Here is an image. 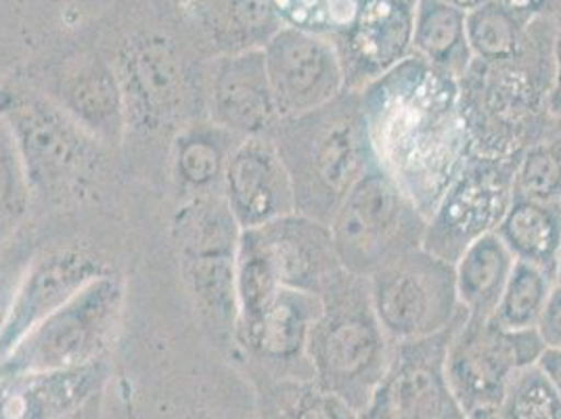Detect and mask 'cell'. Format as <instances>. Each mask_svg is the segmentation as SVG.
Segmentation results:
<instances>
[{"label": "cell", "instance_id": "cell-28", "mask_svg": "<svg viewBox=\"0 0 561 419\" xmlns=\"http://www.w3.org/2000/svg\"><path fill=\"white\" fill-rule=\"evenodd\" d=\"M526 30L528 22L519 20L501 0H484L468 11L469 47L478 59L512 57L524 45Z\"/></svg>", "mask_w": 561, "mask_h": 419}, {"label": "cell", "instance_id": "cell-35", "mask_svg": "<svg viewBox=\"0 0 561 419\" xmlns=\"http://www.w3.org/2000/svg\"><path fill=\"white\" fill-rule=\"evenodd\" d=\"M540 372L561 395V349H545L537 361Z\"/></svg>", "mask_w": 561, "mask_h": 419}, {"label": "cell", "instance_id": "cell-25", "mask_svg": "<svg viewBox=\"0 0 561 419\" xmlns=\"http://www.w3.org/2000/svg\"><path fill=\"white\" fill-rule=\"evenodd\" d=\"M515 195L561 202V117L549 116L517 156Z\"/></svg>", "mask_w": 561, "mask_h": 419}, {"label": "cell", "instance_id": "cell-5", "mask_svg": "<svg viewBox=\"0 0 561 419\" xmlns=\"http://www.w3.org/2000/svg\"><path fill=\"white\" fill-rule=\"evenodd\" d=\"M0 117L24 163L30 191L64 202L91 185L101 154L93 133L68 110L34 91L2 93Z\"/></svg>", "mask_w": 561, "mask_h": 419}, {"label": "cell", "instance_id": "cell-34", "mask_svg": "<svg viewBox=\"0 0 561 419\" xmlns=\"http://www.w3.org/2000/svg\"><path fill=\"white\" fill-rule=\"evenodd\" d=\"M524 22L537 18H551L561 27V0H501Z\"/></svg>", "mask_w": 561, "mask_h": 419}, {"label": "cell", "instance_id": "cell-29", "mask_svg": "<svg viewBox=\"0 0 561 419\" xmlns=\"http://www.w3.org/2000/svg\"><path fill=\"white\" fill-rule=\"evenodd\" d=\"M503 403L507 419H561V395L537 363L515 373Z\"/></svg>", "mask_w": 561, "mask_h": 419}, {"label": "cell", "instance_id": "cell-11", "mask_svg": "<svg viewBox=\"0 0 561 419\" xmlns=\"http://www.w3.org/2000/svg\"><path fill=\"white\" fill-rule=\"evenodd\" d=\"M466 317L436 336L394 344L388 372L371 396L375 419L459 418L446 377V350Z\"/></svg>", "mask_w": 561, "mask_h": 419}, {"label": "cell", "instance_id": "cell-7", "mask_svg": "<svg viewBox=\"0 0 561 419\" xmlns=\"http://www.w3.org/2000/svg\"><path fill=\"white\" fill-rule=\"evenodd\" d=\"M367 281L377 319L394 344L436 336L468 313L457 296L455 264L423 246L394 258Z\"/></svg>", "mask_w": 561, "mask_h": 419}, {"label": "cell", "instance_id": "cell-39", "mask_svg": "<svg viewBox=\"0 0 561 419\" xmlns=\"http://www.w3.org/2000/svg\"><path fill=\"white\" fill-rule=\"evenodd\" d=\"M397 2L404 4V7H411V9H415V2H417V0H397Z\"/></svg>", "mask_w": 561, "mask_h": 419}, {"label": "cell", "instance_id": "cell-9", "mask_svg": "<svg viewBox=\"0 0 561 419\" xmlns=\"http://www.w3.org/2000/svg\"><path fill=\"white\" fill-rule=\"evenodd\" d=\"M545 344L537 329H507L492 319L466 317L446 350V377L463 405L489 409L515 373L535 365Z\"/></svg>", "mask_w": 561, "mask_h": 419}, {"label": "cell", "instance_id": "cell-6", "mask_svg": "<svg viewBox=\"0 0 561 419\" xmlns=\"http://www.w3.org/2000/svg\"><path fill=\"white\" fill-rule=\"evenodd\" d=\"M427 218L375 163L352 186L329 223L344 271L371 278L375 271L423 246Z\"/></svg>", "mask_w": 561, "mask_h": 419}, {"label": "cell", "instance_id": "cell-3", "mask_svg": "<svg viewBox=\"0 0 561 419\" xmlns=\"http://www.w3.org/2000/svg\"><path fill=\"white\" fill-rule=\"evenodd\" d=\"M271 139L294 186L296 212L325 225L375 166L360 93L344 91L312 112L280 117Z\"/></svg>", "mask_w": 561, "mask_h": 419}, {"label": "cell", "instance_id": "cell-18", "mask_svg": "<svg viewBox=\"0 0 561 419\" xmlns=\"http://www.w3.org/2000/svg\"><path fill=\"white\" fill-rule=\"evenodd\" d=\"M214 124L239 139L271 137L279 124L262 48L225 55L211 84Z\"/></svg>", "mask_w": 561, "mask_h": 419}, {"label": "cell", "instance_id": "cell-13", "mask_svg": "<svg viewBox=\"0 0 561 419\" xmlns=\"http://www.w3.org/2000/svg\"><path fill=\"white\" fill-rule=\"evenodd\" d=\"M122 290L110 275L91 281L59 310L48 315L13 349L27 365L73 367L87 363L116 326Z\"/></svg>", "mask_w": 561, "mask_h": 419}, {"label": "cell", "instance_id": "cell-31", "mask_svg": "<svg viewBox=\"0 0 561 419\" xmlns=\"http://www.w3.org/2000/svg\"><path fill=\"white\" fill-rule=\"evenodd\" d=\"M30 200L24 163L9 126L0 117V239L22 223Z\"/></svg>", "mask_w": 561, "mask_h": 419}, {"label": "cell", "instance_id": "cell-12", "mask_svg": "<svg viewBox=\"0 0 561 419\" xmlns=\"http://www.w3.org/2000/svg\"><path fill=\"white\" fill-rule=\"evenodd\" d=\"M262 53L280 117L312 112L346 91L331 36L283 25Z\"/></svg>", "mask_w": 561, "mask_h": 419}, {"label": "cell", "instance_id": "cell-8", "mask_svg": "<svg viewBox=\"0 0 561 419\" xmlns=\"http://www.w3.org/2000/svg\"><path fill=\"white\" fill-rule=\"evenodd\" d=\"M515 158L473 154L430 214L423 248L455 264L469 246L496 234L515 197Z\"/></svg>", "mask_w": 561, "mask_h": 419}, {"label": "cell", "instance_id": "cell-27", "mask_svg": "<svg viewBox=\"0 0 561 419\" xmlns=\"http://www.w3.org/2000/svg\"><path fill=\"white\" fill-rule=\"evenodd\" d=\"M556 287V275L538 269L535 264L515 260L512 278L492 313V321L507 329H537L538 319L545 310L551 292Z\"/></svg>", "mask_w": 561, "mask_h": 419}, {"label": "cell", "instance_id": "cell-30", "mask_svg": "<svg viewBox=\"0 0 561 419\" xmlns=\"http://www.w3.org/2000/svg\"><path fill=\"white\" fill-rule=\"evenodd\" d=\"M369 0H273L283 25L333 36L356 20Z\"/></svg>", "mask_w": 561, "mask_h": 419}, {"label": "cell", "instance_id": "cell-1", "mask_svg": "<svg viewBox=\"0 0 561 419\" xmlns=\"http://www.w3.org/2000/svg\"><path fill=\"white\" fill-rule=\"evenodd\" d=\"M360 105L377 168L430 218L471 156L459 80L409 55L360 91Z\"/></svg>", "mask_w": 561, "mask_h": 419}, {"label": "cell", "instance_id": "cell-20", "mask_svg": "<svg viewBox=\"0 0 561 419\" xmlns=\"http://www.w3.org/2000/svg\"><path fill=\"white\" fill-rule=\"evenodd\" d=\"M122 97L142 124H158L176 114L181 103V66L164 43H145L122 61Z\"/></svg>", "mask_w": 561, "mask_h": 419}, {"label": "cell", "instance_id": "cell-2", "mask_svg": "<svg viewBox=\"0 0 561 419\" xmlns=\"http://www.w3.org/2000/svg\"><path fill=\"white\" fill-rule=\"evenodd\" d=\"M561 27L551 18L528 22L522 48L505 59L473 57L459 78L461 116L471 151L515 158L537 137L549 112Z\"/></svg>", "mask_w": 561, "mask_h": 419}, {"label": "cell", "instance_id": "cell-16", "mask_svg": "<svg viewBox=\"0 0 561 419\" xmlns=\"http://www.w3.org/2000/svg\"><path fill=\"white\" fill-rule=\"evenodd\" d=\"M413 9L397 0H369L356 20L333 34L344 87L360 93L411 55Z\"/></svg>", "mask_w": 561, "mask_h": 419}, {"label": "cell", "instance_id": "cell-33", "mask_svg": "<svg viewBox=\"0 0 561 419\" xmlns=\"http://www.w3.org/2000/svg\"><path fill=\"white\" fill-rule=\"evenodd\" d=\"M537 333L545 349H561V285L558 283L538 319Z\"/></svg>", "mask_w": 561, "mask_h": 419}, {"label": "cell", "instance_id": "cell-19", "mask_svg": "<svg viewBox=\"0 0 561 419\" xmlns=\"http://www.w3.org/2000/svg\"><path fill=\"white\" fill-rule=\"evenodd\" d=\"M319 313L321 298L280 287L277 296L262 308L257 317L237 327L245 344L257 356L271 363H306L312 367L308 342Z\"/></svg>", "mask_w": 561, "mask_h": 419}, {"label": "cell", "instance_id": "cell-26", "mask_svg": "<svg viewBox=\"0 0 561 419\" xmlns=\"http://www.w3.org/2000/svg\"><path fill=\"white\" fill-rule=\"evenodd\" d=\"M280 27L273 0H214V32L227 55L264 48Z\"/></svg>", "mask_w": 561, "mask_h": 419}, {"label": "cell", "instance_id": "cell-38", "mask_svg": "<svg viewBox=\"0 0 561 419\" xmlns=\"http://www.w3.org/2000/svg\"><path fill=\"white\" fill-rule=\"evenodd\" d=\"M556 283L561 285V252L560 258H558V267H556Z\"/></svg>", "mask_w": 561, "mask_h": 419}, {"label": "cell", "instance_id": "cell-23", "mask_svg": "<svg viewBox=\"0 0 561 419\" xmlns=\"http://www.w3.org/2000/svg\"><path fill=\"white\" fill-rule=\"evenodd\" d=\"M514 267V254L496 234L469 246L463 257L455 262L457 296L469 317L491 319Z\"/></svg>", "mask_w": 561, "mask_h": 419}, {"label": "cell", "instance_id": "cell-14", "mask_svg": "<svg viewBox=\"0 0 561 419\" xmlns=\"http://www.w3.org/2000/svg\"><path fill=\"white\" fill-rule=\"evenodd\" d=\"M280 287L321 298L344 269L335 252L331 229L300 212L248 229Z\"/></svg>", "mask_w": 561, "mask_h": 419}, {"label": "cell", "instance_id": "cell-4", "mask_svg": "<svg viewBox=\"0 0 561 419\" xmlns=\"http://www.w3.org/2000/svg\"><path fill=\"white\" fill-rule=\"evenodd\" d=\"M394 342L377 319L369 281L342 271L321 296L310 331L312 370L329 390L351 405H365L392 361Z\"/></svg>", "mask_w": 561, "mask_h": 419}, {"label": "cell", "instance_id": "cell-24", "mask_svg": "<svg viewBox=\"0 0 561 419\" xmlns=\"http://www.w3.org/2000/svg\"><path fill=\"white\" fill-rule=\"evenodd\" d=\"M93 382L94 370L91 365L27 375L11 388L2 414L7 419L55 418L82 400Z\"/></svg>", "mask_w": 561, "mask_h": 419}, {"label": "cell", "instance_id": "cell-37", "mask_svg": "<svg viewBox=\"0 0 561 419\" xmlns=\"http://www.w3.org/2000/svg\"><path fill=\"white\" fill-rule=\"evenodd\" d=\"M448 2H453V4H457V7H461V9H473V7H478L480 2H484V0H448Z\"/></svg>", "mask_w": 561, "mask_h": 419}, {"label": "cell", "instance_id": "cell-22", "mask_svg": "<svg viewBox=\"0 0 561 419\" xmlns=\"http://www.w3.org/2000/svg\"><path fill=\"white\" fill-rule=\"evenodd\" d=\"M496 235L515 260L553 273L561 252V202L514 197Z\"/></svg>", "mask_w": 561, "mask_h": 419}, {"label": "cell", "instance_id": "cell-36", "mask_svg": "<svg viewBox=\"0 0 561 419\" xmlns=\"http://www.w3.org/2000/svg\"><path fill=\"white\" fill-rule=\"evenodd\" d=\"M549 112L551 116L561 117V38L556 50V76L549 93Z\"/></svg>", "mask_w": 561, "mask_h": 419}, {"label": "cell", "instance_id": "cell-10", "mask_svg": "<svg viewBox=\"0 0 561 419\" xmlns=\"http://www.w3.org/2000/svg\"><path fill=\"white\" fill-rule=\"evenodd\" d=\"M181 264L204 313L216 327H237V246L241 229L234 223L225 195L193 202L181 214Z\"/></svg>", "mask_w": 561, "mask_h": 419}, {"label": "cell", "instance_id": "cell-17", "mask_svg": "<svg viewBox=\"0 0 561 419\" xmlns=\"http://www.w3.org/2000/svg\"><path fill=\"white\" fill-rule=\"evenodd\" d=\"M103 275L105 264L82 250H59L38 260L22 281L0 326V352H13L34 327Z\"/></svg>", "mask_w": 561, "mask_h": 419}, {"label": "cell", "instance_id": "cell-21", "mask_svg": "<svg viewBox=\"0 0 561 419\" xmlns=\"http://www.w3.org/2000/svg\"><path fill=\"white\" fill-rule=\"evenodd\" d=\"M411 55L459 80L473 59L468 41V11L448 0H417L413 9Z\"/></svg>", "mask_w": 561, "mask_h": 419}, {"label": "cell", "instance_id": "cell-32", "mask_svg": "<svg viewBox=\"0 0 561 419\" xmlns=\"http://www.w3.org/2000/svg\"><path fill=\"white\" fill-rule=\"evenodd\" d=\"M229 154L231 151L222 154L218 145H206V140H188L179 156L181 174L195 185H204L211 177L216 179L218 174H225Z\"/></svg>", "mask_w": 561, "mask_h": 419}, {"label": "cell", "instance_id": "cell-15", "mask_svg": "<svg viewBox=\"0 0 561 419\" xmlns=\"http://www.w3.org/2000/svg\"><path fill=\"white\" fill-rule=\"evenodd\" d=\"M222 195L241 231L296 212L294 186L271 137L234 143L222 174Z\"/></svg>", "mask_w": 561, "mask_h": 419}]
</instances>
